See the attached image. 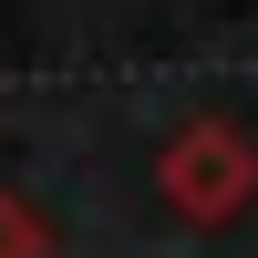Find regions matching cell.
I'll list each match as a JSON object with an SVG mask.
<instances>
[{"label": "cell", "instance_id": "6da1fadb", "mask_svg": "<svg viewBox=\"0 0 258 258\" xmlns=\"http://www.w3.org/2000/svg\"><path fill=\"white\" fill-rule=\"evenodd\" d=\"M155 176H165V197H176L186 217L217 227V217H238V207H248V186H258V145L238 135V124H186V135L165 145Z\"/></svg>", "mask_w": 258, "mask_h": 258}, {"label": "cell", "instance_id": "7a4b0ae2", "mask_svg": "<svg viewBox=\"0 0 258 258\" xmlns=\"http://www.w3.org/2000/svg\"><path fill=\"white\" fill-rule=\"evenodd\" d=\"M41 248H52V227H41L21 197H0V258H41Z\"/></svg>", "mask_w": 258, "mask_h": 258}]
</instances>
